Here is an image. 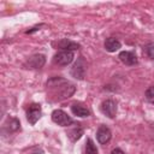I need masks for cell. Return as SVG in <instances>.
Here are the masks:
<instances>
[{
    "label": "cell",
    "instance_id": "9c48e42d",
    "mask_svg": "<svg viewBox=\"0 0 154 154\" xmlns=\"http://www.w3.org/2000/svg\"><path fill=\"white\" fill-rule=\"evenodd\" d=\"M71 111H72V113H73L75 116L81 117V118H84V117L90 116V111H89L85 106H83V105H81V103H73V105L71 106Z\"/></svg>",
    "mask_w": 154,
    "mask_h": 154
},
{
    "label": "cell",
    "instance_id": "52a82bcc",
    "mask_svg": "<svg viewBox=\"0 0 154 154\" xmlns=\"http://www.w3.org/2000/svg\"><path fill=\"white\" fill-rule=\"evenodd\" d=\"M45 63H46V58L43 54H35L30 57L26 61L30 69H41L45 65Z\"/></svg>",
    "mask_w": 154,
    "mask_h": 154
},
{
    "label": "cell",
    "instance_id": "ba28073f",
    "mask_svg": "<svg viewBox=\"0 0 154 154\" xmlns=\"http://www.w3.org/2000/svg\"><path fill=\"white\" fill-rule=\"evenodd\" d=\"M119 59L125 64V65H135L137 64V57L134 52H129V51H123L119 53Z\"/></svg>",
    "mask_w": 154,
    "mask_h": 154
},
{
    "label": "cell",
    "instance_id": "2e32d148",
    "mask_svg": "<svg viewBox=\"0 0 154 154\" xmlns=\"http://www.w3.org/2000/svg\"><path fill=\"white\" fill-rule=\"evenodd\" d=\"M111 154H125L120 148H114L112 152H111Z\"/></svg>",
    "mask_w": 154,
    "mask_h": 154
},
{
    "label": "cell",
    "instance_id": "7a4b0ae2",
    "mask_svg": "<svg viewBox=\"0 0 154 154\" xmlns=\"http://www.w3.org/2000/svg\"><path fill=\"white\" fill-rule=\"evenodd\" d=\"M72 60H73V52L71 51H60L53 58V61L60 66H66Z\"/></svg>",
    "mask_w": 154,
    "mask_h": 154
},
{
    "label": "cell",
    "instance_id": "5b68a950",
    "mask_svg": "<svg viewBox=\"0 0 154 154\" xmlns=\"http://www.w3.org/2000/svg\"><path fill=\"white\" fill-rule=\"evenodd\" d=\"M71 75L75 77V78H78V79H83L84 76H85V63L82 58H79L76 64L73 65L72 70H71Z\"/></svg>",
    "mask_w": 154,
    "mask_h": 154
},
{
    "label": "cell",
    "instance_id": "8992f818",
    "mask_svg": "<svg viewBox=\"0 0 154 154\" xmlns=\"http://www.w3.org/2000/svg\"><path fill=\"white\" fill-rule=\"evenodd\" d=\"M111 137H112V132H111V130L106 125H101L97 129V131H96V138H97L99 143L105 144V143H107L111 140Z\"/></svg>",
    "mask_w": 154,
    "mask_h": 154
},
{
    "label": "cell",
    "instance_id": "3957f363",
    "mask_svg": "<svg viewBox=\"0 0 154 154\" xmlns=\"http://www.w3.org/2000/svg\"><path fill=\"white\" fill-rule=\"evenodd\" d=\"M41 113H42V109H41V106L38 103H31L26 111V119L28 122L31 124V125H35L36 122L40 119L41 117Z\"/></svg>",
    "mask_w": 154,
    "mask_h": 154
},
{
    "label": "cell",
    "instance_id": "277c9868",
    "mask_svg": "<svg viewBox=\"0 0 154 154\" xmlns=\"http://www.w3.org/2000/svg\"><path fill=\"white\" fill-rule=\"evenodd\" d=\"M101 112L108 118H114L117 113V105L113 100H106L101 103Z\"/></svg>",
    "mask_w": 154,
    "mask_h": 154
},
{
    "label": "cell",
    "instance_id": "4fadbf2b",
    "mask_svg": "<svg viewBox=\"0 0 154 154\" xmlns=\"http://www.w3.org/2000/svg\"><path fill=\"white\" fill-rule=\"evenodd\" d=\"M143 53L152 60H154V42H150V43H147L143 48Z\"/></svg>",
    "mask_w": 154,
    "mask_h": 154
},
{
    "label": "cell",
    "instance_id": "30bf717a",
    "mask_svg": "<svg viewBox=\"0 0 154 154\" xmlns=\"http://www.w3.org/2000/svg\"><path fill=\"white\" fill-rule=\"evenodd\" d=\"M57 47L61 48L63 51H71L72 52L73 49H78L79 48V45H77V43H75V42H72L70 40L64 38V40L57 42Z\"/></svg>",
    "mask_w": 154,
    "mask_h": 154
},
{
    "label": "cell",
    "instance_id": "9a60e30c",
    "mask_svg": "<svg viewBox=\"0 0 154 154\" xmlns=\"http://www.w3.org/2000/svg\"><path fill=\"white\" fill-rule=\"evenodd\" d=\"M146 97L147 100L149 101H154V87H149L147 90H146Z\"/></svg>",
    "mask_w": 154,
    "mask_h": 154
},
{
    "label": "cell",
    "instance_id": "7c38bea8",
    "mask_svg": "<svg viewBox=\"0 0 154 154\" xmlns=\"http://www.w3.org/2000/svg\"><path fill=\"white\" fill-rule=\"evenodd\" d=\"M82 135H83V130L79 128V126H77V128H75V129H72V130H70L69 131V134H67V136H69V138L71 140V141H77V140H79L81 137H82Z\"/></svg>",
    "mask_w": 154,
    "mask_h": 154
},
{
    "label": "cell",
    "instance_id": "e0dca14e",
    "mask_svg": "<svg viewBox=\"0 0 154 154\" xmlns=\"http://www.w3.org/2000/svg\"><path fill=\"white\" fill-rule=\"evenodd\" d=\"M153 105H154V101H153Z\"/></svg>",
    "mask_w": 154,
    "mask_h": 154
},
{
    "label": "cell",
    "instance_id": "5bb4252c",
    "mask_svg": "<svg viewBox=\"0 0 154 154\" xmlns=\"http://www.w3.org/2000/svg\"><path fill=\"white\" fill-rule=\"evenodd\" d=\"M85 154H97V149L93 142V140L88 138L85 142Z\"/></svg>",
    "mask_w": 154,
    "mask_h": 154
},
{
    "label": "cell",
    "instance_id": "8fae6325",
    "mask_svg": "<svg viewBox=\"0 0 154 154\" xmlns=\"http://www.w3.org/2000/svg\"><path fill=\"white\" fill-rule=\"evenodd\" d=\"M120 46H122L120 42L117 38H114V37H108L105 41V48H106L107 52H111V53L118 51L120 48Z\"/></svg>",
    "mask_w": 154,
    "mask_h": 154
},
{
    "label": "cell",
    "instance_id": "6da1fadb",
    "mask_svg": "<svg viewBox=\"0 0 154 154\" xmlns=\"http://www.w3.org/2000/svg\"><path fill=\"white\" fill-rule=\"evenodd\" d=\"M52 120L60 126H69L73 123L72 118L61 109H54L52 112Z\"/></svg>",
    "mask_w": 154,
    "mask_h": 154
}]
</instances>
